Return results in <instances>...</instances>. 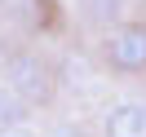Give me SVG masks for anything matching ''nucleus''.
<instances>
[{
  "label": "nucleus",
  "mask_w": 146,
  "mask_h": 137,
  "mask_svg": "<svg viewBox=\"0 0 146 137\" xmlns=\"http://www.w3.org/2000/svg\"><path fill=\"white\" fill-rule=\"evenodd\" d=\"M0 80L9 84L31 111H36V106H49L53 93H58V75H53V66H49V58L40 53V49H27V44H18V49L5 53Z\"/></svg>",
  "instance_id": "nucleus-1"
},
{
  "label": "nucleus",
  "mask_w": 146,
  "mask_h": 137,
  "mask_svg": "<svg viewBox=\"0 0 146 137\" xmlns=\"http://www.w3.org/2000/svg\"><path fill=\"white\" fill-rule=\"evenodd\" d=\"M71 9H75V22L98 36H106L124 22V0H71Z\"/></svg>",
  "instance_id": "nucleus-4"
},
{
  "label": "nucleus",
  "mask_w": 146,
  "mask_h": 137,
  "mask_svg": "<svg viewBox=\"0 0 146 137\" xmlns=\"http://www.w3.org/2000/svg\"><path fill=\"white\" fill-rule=\"evenodd\" d=\"M31 119V106L9 89V84L0 80V128H13V124H27Z\"/></svg>",
  "instance_id": "nucleus-5"
},
{
  "label": "nucleus",
  "mask_w": 146,
  "mask_h": 137,
  "mask_svg": "<svg viewBox=\"0 0 146 137\" xmlns=\"http://www.w3.org/2000/svg\"><path fill=\"white\" fill-rule=\"evenodd\" d=\"M102 58L119 75H146V22H119L115 31H106Z\"/></svg>",
  "instance_id": "nucleus-2"
},
{
  "label": "nucleus",
  "mask_w": 146,
  "mask_h": 137,
  "mask_svg": "<svg viewBox=\"0 0 146 137\" xmlns=\"http://www.w3.org/2000/svg\"><path fill=\"white\" fill-rule=\"evenodd\" d=\"M0 137H40L31 124H13V128H0Z\"/></svg>",
  "instance_id": "nucleus-7"
},
{
  "label": "nucleus",
  "mask_w": 146,
  "mask_h": 137,
  "mask_svg": "<svg viewBox=\"0 0 146 137\" xmlns=\"http://www.w3.org/2000/svg\"><path fill=\"white\" fill-rule=\"evenodd\" d=\"M44 137H89V128L75 124V119H58V124H49V133H44Z\"/></svg>",
  "instance_id": "nucleus-6"
},
{
  "label": "nucleus",
  "mask_w": 146,
  "mask_h": 137,
  "mask_svg": "<svg viewBox=\"0 0 146 137\" xmlns=\"http://www.w3.org/2000/svg\"><path fill=\"white\" fill-rule=\"evenodd\" d=\"M102 137H146V97H124L106 111Z\"/></svg>",
  "instance_id": "nucleus-3"
}]
</instances>
